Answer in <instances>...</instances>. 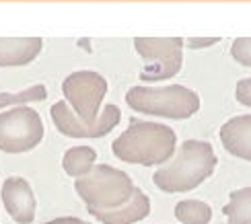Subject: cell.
<instances>
[{
    "label": "cell",
    "instance_id": "6",
    "mask_svg": "<svg viewBox=\"0 0 251 224\" xmlns=\"http://www.w3.org/2000/svg\"><path fill=\"white\" fill-rule=\"evenodd\" d=\"M44 140V122L33 107L19 105L0 113V150L21 154L33 150Z\"/></svg>",
    "mask_w": 251,
    "mask_h": 224
},
{
    "label": "cell",
    "instance_id": "14",
    "mask_svg": "<svg viewBox=\"0 0 251 224\" xmlns=\"http://www.w3.org/2000/svg\"><path fill=\"white\" fill-rule=\"evenodd\" d=\"M223 212L231 224H251V187L231 191Z\"/></svg>",
    "mask_w": 251,
    "mask_h": 224
},
{
    "label": "cell",
    "instance_id": "16",
    "mask_svg": "<svg viewBox=\"0 0 251 224\" xmlns=\"http://www.w3.org/2000/svg\"><path fill=\"white\" fill-rule=\"evenodd\" d=\"M48 97V89L46 84H33L25 91H17V93H0V109L2 107H19V105H25V103H39V101H46Z\"/></svg>",
    "mask_w": 251,
    "mask_h": 224
},
{
    "label": "cell",
    "instance_id": "17",
    "mask_svg": "<svg viewBox=\"0 0 251 224\" xmlns=\"http://www.w3.org/2000/svg\"><path fill=\"white\" fill-rule=\"evenodd\" d=\"M231 56L241 66L251 68V37H239L231 46Z\"/></svg>",
    "mask_w": 251,
    "mask_h": 224
},
{
    "label": "cell",
    "instance_id": "3",
    "mask_svg": "<svg viewBox=\"0 0 251 224\" xmlns=\"http://www.w3.org/2000/svg\"><path fill=\"white\" fill-rule=\"evenodd\" d=\"M126 103L138 113L165 120H187L200 109V95L183 84L132 87L126 93Z\"/></svg>",
    "mask_w": 251,
    "mask_h": 224
},
{
    "label": "cell",
    "instance_id": "11",
    "mask_svg": "<svg viewBox=\"0 0 251 224\" xmlns=\"http://www.w3.org/2000/svg\"><path fill=\"white\" fill-rule=\"evenodd\" d=\"M221 142L228 154L251 163V115H235L221 127Z\"/></svg>",
    "mask_w": 251,
    "mask_h": 224
},
{
    "label": "cell",
    "instance_id": "7",
    "mask_svg": "<svg viewBox=\"0 0 251 224\" xmlns=\"http://www.w3.org/2000/svg\"><path fill=\"white\" fill-rule=\"evenodd\" d=\"M62 93L68 107L82 122H95L101 113V103L107 95V80L99 72L78 70L64 78Z\"/></svg>",
    "mask_w": 251,
    "mask_h": 224
},
{
    "label": "cell",
    "instance_id": "1",
    "mask_svg": "<svg viewBox=\"0 0 251 224\" xmlns=\"http://www.w3.org/2000/svg\"><path fill=\"white\" fill-rule=\"evenodd\" d=\"M218 165V156L210 142L185 140L165 165L154 171L152 181L165 194L192 191L208 177H212Z\"/></svg>",
    "mask_w": 251,
    "mask_h": 224
},
{
    "label": "cell",
    "instance_id": "20",
    "mask_svg": "<svg viewBox=\"0 0 251 224\" xmlns=\"http://www.w3.org/2000/svg\"><path fill=\"white\" fill-rule=\"evenodd\" d=\"M46 224H89L85 220H80V218H75V216H62V218H54V220H50Z\"/></svg>",
    "mask_w": 251,
    "mask_h": 224
},
{
    "label": "cell",
    "instance_id": "18",
    "mask_svg": "<svg viewBox=\"0 0 251 224\" xmlns=\"http://www.w3.org/2000/svg\"><path fill=\"white\" fill-rule=\"evenodd\" d=\"M235 97L237 101L245 105V107H251V76L249 78H241L237 82V89H235Z\"/></svg>",
    "mask_w": 251,
    "mask_h": 224
},
{
    "label": "cell",
    "instance_id": "5",
    "mask_svg": "<svg viewBox=\"0 0 251 224\" xmlns=\"http://www.w3.org/2000/svg\"><path fill=\"white\" fill-rule=\"evenodd\" d=\"M134 50L144 62L140 78L144 82L169 80L183 66L181 37H136Z\"/></svg>",
    "mask_w": 251,
    "mask_h": 224
},
{
    "label": "cell",
    "instance_id": "4",
    "mask_svg": "<svg viewBox=\"0 0 251 224\" xmlns=\"http://www.w3.org/2000/svg\"><path fill=\"white\" fill-rule=\"evenodd\" d=\"M78 198L87 204V210H113L130 199L134 183L128 173L109 165H95L85 177L75 181Z\"/></svg>",
    "mask_w": 251,
    "mask_h": 224
},
{
    "label": "cell",
    "instance_id": "19",
    "mask_svg": "<svg viewBox=\"0 0 251 224\" xmlns=\"http://www.w3.org/2000/svg\"><path fill=\"white\" fill-rule=\"evenodd\" d=\"M218 41H221V37H190V39H183V46L190 50H202V48L216 46Z\"/></svg>",
    "mask_w": 251,
    "mask_h": 224
},
{
    "label": "cell",
    "instance_id": "8",
    "mask_svg": "<svg viewBox=\"0 0 251 224\" xmlns=\"http://www.w3.org/2000/svg\"><path fill=\"white\" fill-rule=\"evenodd\" d=\"M51 120L60 134H64L68 138H101L107 136L113 127H116L122 120V111L118 105H105L103 111L95 122H82L80 117L68 107L66 101H58L51 105Z\"/></svg>",
    "mask_w": 251,
    "mask_h": 224
},
{
    "label": "cell",
    "instance_id": "13",
    "mask_svg": "<svg viewBox=\"0 0 251 224\" xmlns=\"http://www.w3.org/2000/svg\"><path fill=\"white\" fill-rule=\"evenodd\" d=\"M95 161H97L95 148H91V146H72L64 152V156H62V169L66 171V175L75 177V179H80V177H85L93 167H95Z\"/></svg>",
    "mask_w": 251,
    "mask_h": 224
},
{
    "label": "cell",
    "instance_id": "10",
    "mask_svg": "<svg viewBox=\"0 0 251 224\" xmlns=\"http://www.w3.org/2000/svg\"><path fill=\"white\" fill-rule=\"evenodd\" d=\"M89 214L101 224H134L144 220L151 214V199L142 189L134 187V194L130 196V199L120 208L105 210V212L89 210Z\"/></svg>",
    "mask_w": 251,
    "mask_h": 224
},
{
    "label": "cell",
    "instance_id": "2",
    "mask_svg": "<svg viewBox=\"0 0 251 224\" xmlns=\"http://www.w3.org/2000/svg\"><path fill=\"white\" fill-rule=\"evenodd\" d=\"M111 150L124 163L161 167L175 154L177 136L165 124L132 120L118 140H113Z\"/></svg>",
    "mask_w": 251,
    "mask_h": 224
},
{
    "label": "cell",
    "instance_id": "15",
    "mask_svg": "<svg viewBox=\"0 0 251 224\" xmlns=\"http://www.w3.org/2000/svg\"><path fill=\"white\" fill-rule=\"evenodd\" d=\"M175 216L183 224H210L212 208L202 199H183L175 206Z\"/></svg>",
    "mask_w": 251,
    "mask_h": 224
},
{
    "label": "cell",
    "instance_id": "9",
    "mask_svg": "<svg viewBox=\"0 0 251 224\" xmlns=\"http://www.w3.org/2000/svg\"><path fill=\"white\" fill-rule=\"evenodd\" d=\"M0 198L8 212V216L19 224H31L35 218L37 199L31 185L23 177H8L2 189H0Z\"/></svg>",
    "mask_w": 251,
    "mask_h": 224
},
{
    "label": "cell",
    "instance_id": "12",
    "mask_svg": "<svg viewBox=\"0 0 251 224\" xmlns=\"http://www.w3.org/2000/svg\"><path fill=\"white\" fill-rule=\"evenodd\" d=\"M44 48V39L39 37H0V66H27Z\"/></svg>",
    "mask_w": 251,
    "mask_h": 224
}]
</instances>
